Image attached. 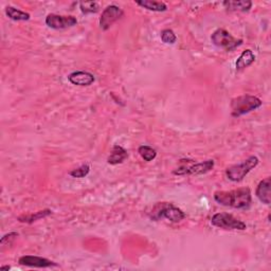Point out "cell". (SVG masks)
Here are the masks:
<instances>
[{"mask_svg":"<svg viewBox=\"0 0 271 271\" xmlns=\"http://www.w3.org/2000/svg\"><path fill=\"white\" fill-rule=\"evenodd\" d=\"M214 199L224 207L245 209L248 208L251 203V191L248 188L232 191H217L214 193Z\"/></svg>","mask_w":271,"mask_h":271,"instance_id":"cell-1","label":"cell"},{"mask_svg":"<svg viewBox=\"0 0 271 271\" xmlns=\"http://www.w3.org/2000/svg\"><path fill=\"white\" fill-rule=\"evenodd\" d=\"M150 220L155 222L165 218L171 222H179L186 218V214L179 208L168 202H159L154 206L149 214Z\"/></svg>","mask_w":271,"mask_h":271,"instance_id":"cell-2","label":"cell"},{"mask_svg":"<svg viewBox=\"0 0 271 271\" xmlns=\"http://www.w3.org/2000/svg\"><path fill=\"white\" fill-rule=\"evenodd\" d=\"M262 105L263 102L256 97L248 95L237 97L231 101V115L234 118H239L260 108Z\"/></svg>","mask_w":271,"mask_h":271,"instance_id":"cell-3","label":"cell"},{"mask_svg":"<svg viewBox=\"0 0 271 271\" xmlns=\"http://www.w3.org/2000/svg\"><path fill=\"white\" fill-rule=\"evenodd\" d=\"M214 168V160H207L203 162L196 163L193 160L182 159L180 165L174 172V175L184 176V175H203L209 173Z\"/></svg>","mask_w":271,"mask_h":271,"instance_id":"cell-4","label":"cell"},{"mask_svg":"<svg viewBox=\"0 0 271 271\" xmlns=\"http://www.w3.org/2000/svg\"><path fill=\"white\" fill-rule=\"evenodd\" d=\"M259 162H260L259 158L255 156H251L243 163L235 164V165H232V167L228 168L226 171V175L231 181H234V182L242 181L245 178V176L257 167Z\"/></svg>","mask_w":271,"mask_h":271,"instance_id":"cell-5","label":"cell"},{"mask_svg":"<svg viewBox=\"0 0 271 271\" xmlns=\"http://www.w3.org/2000/svg\"><path fill=\"white\" fill-rule=\"evenodd\" d=\"M211 41L218 48L233 51L243 44V39H237L224 29H217L211 36Z\"/></svg>","mask_w":271,"mask_h":271,"instance_id":"cell-6","label":"cell"},{"mask_svg":"<svg viewBox=\"0 0 271 271\" xmlns=\"http://www.w3.org/2000/svg\"><path fill=\"white\" fill-rule=\"evenodd\" d=\"M211 223L217 228L224 230L244 231L247 229L246 223L229 213H216L211 218Z\"/></svg>","mask_w":271,"mask_h":271,"instance_id":"cell-7","label":"cell"},{"mask_svg":"<svg viewBox=\"0 0 271 271\" xmlns=\"http://www.w3.org/2000/svg\"><path fill=\"white\" fill-rule=\"evenodd\" d=\"M46 25L51 29L63 30L74 27V25H77V19L74 16L49 14L46 17Z\"/></svg>","mask_w":271,"mask_h":271,"instance_id":"cell-8","label":"cell"},{"mask_svg":"<svg viewBox=\"0 0 271 271\" xmlns=\"http://www.w3.org/2000/svg\"><path fill=\"white\" fill-rule=\"evenodd\" d=\"M124 14L122 9L119 8V6L111 4L108 5L106 9H104L102 15L100 17V27L102 30L106 31L108 30L112 25L116 22H118Z\"/></svg>","mask_w":271,"mask_h":271,"instance_id":"cell-9","label":"cell"},{"mask_svg":"<svg viewBox=\"0 0 271 271\" xmlns=\"http://www.w3.org/2000/svg\"><path fill=\"white\" fill-rule=\"evenodd\" d=\"M18 263L21 264V265L34 268H49L57 266L56 263L46 259V257L36 255H24L22 257H19Z\"/></svg>","mask_w":271,"mask_h":271,"instance_id":"cell-10","label":"cell"},{"mask_svg":"<svg viewBox=\"0 0 271 271\" xmlns=\"http://www.w3.org/2000/svg\"><path fill=\"white\" fill-rule=\"evenodd\" d=\"M68 80L71 84L76 86H89L95 83L96 78L94 74L87 71H75L68 75Z\"/></svg>","mask_w":271,"mask_h":271,"instance_id":"cell-11","label":"cell"},{"mask_svg":"<svg viewBox=\"0 0 271 271\" xmlns=\"http://www.w3.org/2000/svg\"><path fill=\"white\" fill-rule=\"evenodd\" d=\"M270 188H271V179L267 177L266 179L262 180L256 188L255 194L256 197L265 204H270Z\"/></svg>","mask_w":271,"mask_h":271,"instance_id":"cell-12","label":"cell"},{"mask_svg":"<svg viewBox=\"0 0 271 271\" xmlns=\"http://www.w3.org/2000/svg\"><path fill=\"white\" fill-rule=\"evenodd\" d=\"M128 157L127 151L125 150L120 145H114L111 148L110 155L107 159V162L111 165H116V164H120L122 163L124 160H126Z\"/></svg>","mask_w":271,"mask_h":271,"instance_id":"cell-13","label":"cell"},{"mask_svg":"<svg viewBox=\"0 0 271 271\" xmlns=\"http://www.w3.org/2000/svg\"><path fill=\"white\" fill-rule=\"evenodd\" d=\"M255 61V55L252 51L250 49L245 50L243 53L241 54V56L237 58L236 61V70L241 71L248 68L249 66L252 65Z\"/></svg>","mask_w":271,"mask_h":271,"instance_id":"cell-14","label":"cell"},{"mask_svg":"<svg viewBox=\"0 0 271 271\" xmlns=\"http://www.w3.org/2000/svg\"><path fill=\"white\" fill-rule=\"evenodd\" d=\"M222 5L228 11L248 12L251 9V6H252V2L248 1V0H239V1H232V0H228V1H223Z\"/></svg>","mask_w":271,"mask_h":271,"instance_id":"cell-15","label":"cell"},{"mask_svg":"<svg viewBox=\"0 0 271 271\" xmlns=\"http://www.w3.org/2000/svg\"><path fill=\"white\" fill-rule=\"evenodd\" d=\"M137 4L142 8L153 12H165L168 10V5L162 1H155V0H140Z\"/></svg>","mask_w":271,"mask_h":271,"instance_id":"cell-16","label":"cell"},{"mask_svg":"<svg viewBox=\"0 0 271 271\" xmlns=\"http://www.w3.org/2000/svg\"><path fill=\"white\" fill-rule=\"evenodd\" d=\"M5 14L10 19L15 22H27L30 19L29 13L17 10L14 8V6H11V5L6 6L5 8Z\"/></svg>","mask_w":271,"mask_h":271,"instance_id":"cell-17","label":"cell"},{"mask_svg":"<svg viewBox=\"0 0 271 271\" xmlns=\"http://www.w3.org/2000/svg\"><path fill=\"white\" fill-rule=\"evenodd\" d=\"M52 214V211L49 209H46L43 211H38V212H35L33 214H29V215H23L18 217V221L21 222H27V223H32L38 220H42V218L47 217L49 215Z\"/></svg>","mask_w":271,"mask_h":271,"instance_id":"cell-18","label":"cell"},{"mask_svg":"<svg viewBox=\"0 0 271 271\" xmlns=\"http://www.w3.org/2000/svg\"><path fill=\"white\" fill-rule=\"evenodd\" d=\"M138 151L143 159L148 162L153 161L157 156V151L153 148L148 147V145H141Z\"/></svg>","mask_w":271,"mask_h":271,"instance_id":"cell-19","label":"cell"},{"mask_svg":"<svg viewBox=\"0 0 271 271\" xmlns=\"http://www.w3.org/2000/svg\"><path fill=\"white\" fill-rule=\"evenodd\" d=\"M161 41L164 44L168 45H173L177 41V36L175 35V33L173 30L171 29H165L161 32Z\"/></svg>","mask_w":271,"mask_h":271,"instance_id":"cell-20","label":"cell"},{"mask_svg":"<svg viewBox=\"0 0 271 271\" xmlns=\"http://www.w3.org/2000/svg\"><path fill=\"white\" fill-rule=\"evenodd\" d=\"M90 167L88 164H83L80 168H77L70 172V175L74 178H84L89 174Z\"/></svg>","mask_w":271,"mask_h":271,"instance_id":"cell-21","label":"cell"},{"mask_svg":"<svg viewBox=\"0 0 271 271\" xmlns=\"http://www.w3.org/2000/svg\"><path fill=\"white\" fill-rule=\"evenodd\" d=\"M81 11L84 14H89V13H97L99 11V4L95 1H89V2H81Z\"/></svg>","mask_w":271,"mask_h":271,"instance_id":"cell-22","label":"cell"},{"mask_svg":"<svg viewBox=\"0 0 271 271\" xmlns=\"http://www.w3.org/2000/svg\"><path fill=\"white\" fill-rule=\"evenodd\" d=\"M16 237H18V233L16 232H11L9 234H5L1 239V241H0V245H1V247L11 246L13 242L16 240Z\"/></svg>","mask_w":271,"mask_h":271,"instance_id":"cell-23","label":"cell"},{"mask_svg":"<svg viewBox=\"0 0 271 271\" xmlns=\"http://www.w3.org/2000/svg\"><path fill=\"white\" fill-rule=\"evenodd\" d=\"M11 267L10 266H1L0 267V270H10Z\"/></svg>","mask_w":271,"mask_h":271,"instance_id":"cell-24","label":"cell"}]
</instances>
